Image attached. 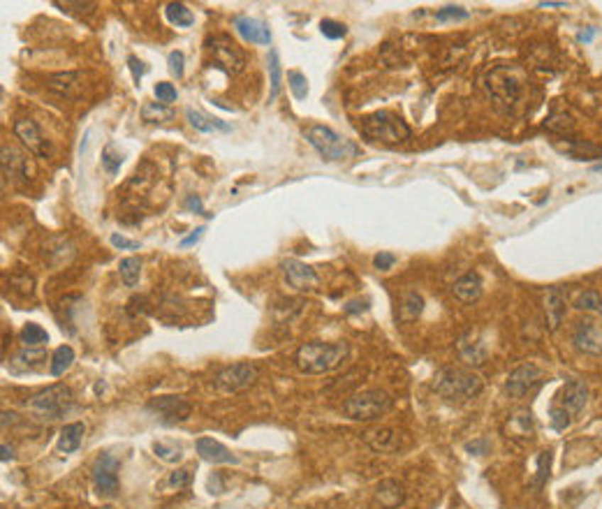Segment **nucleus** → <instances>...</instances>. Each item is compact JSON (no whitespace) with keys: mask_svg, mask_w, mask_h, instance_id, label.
I'll return each mask as SVG.
<instances>
[{"mask_svg":"<svg viewBox=\"0 0 602 509\" xmlns=\"http://www.w3.org/2000/svg\"><path fill=\"white\" fill-rule=\"evenodd\" d=\"M234 28L246 42H251V45H271V30L267 28V23H262L260 19H253V16H234Z\"/></svg>","mask_w":602,"mask_h":509,"instance_id":"obj_19","label":"nucleus"},{"mask_svg":"<svg viewBox=\"0 0 602 509\" xmlns=\"http://www.w3.org/2000/svg\"><path fill=\"white\" fill-rule=\"evenodd\" d=\"M170 486H176V488H183L190 484V472L188 470H176L170 475V481H167Z\"/></svg>","mask_w":602,"mask_h":509,"instance_id":"obj_47","label":"nucleus"},{"mask_svg":"<svg viewBox=\"0 0 602 509\" xmlns=\"http://www.w3.org/2000/svg\"><path fill=\"white\" fill-rule=\"evenodd\" d=\"M148 410L155 412L163 424H181L190 417L192 405L181 396H158L148 401Z\"/></svg>","mask_w":602,"mask_h":509,"instance_id":"obj_12","label":"nucleus"},{"mask_svg":"<svg viewBox=\"0 0 602 509\" xmlns=\"http://www.w3.org/2000/svg\"><path fill=\"white\" fill-rule=\"evenodd\" d=\"M364 440L373 452L389 454L401 447V433L394 431V428H378V431H368L364 435Z\"/></svg>","mask_w":602,"mask_h":509,"instance_id":"obj_22","label":"nucleus"},{"mask_svg":"<svg viewBox=\"0 0 602 509\" xmlns=\"http://www.w3.org/2000/svg\"><path fill=\"white\" fill-rule=\"evenodd\" d=\"M280 267H283V276H285V283L292 289H297V292H313V289L320 285L317 274L308 264H304V262L285 259Z\"/></svg>","mask_w":602,"mask_h":509,"instance_id":"obj_13","label":"nucleus"},{"mask_svg":"<svg viewBox=\"0 0 602 509\" xmlns=\"http://www.w3.org/2000/svg\"><path fill=\"white\" fill-rule=\"evenodd\" d=\"M72 362H75V349L70 347V345H60V347H56L54 357H51L49 373L54 375V377H60L70 366H72Z\"/></svg>","mask_w":602,"mask_h":509,"instance_id":"obj_31","label":"nucleus"},{"mask_svg":"<svg viewBox=\"0 0 602 509\" xmlns=\"http://www.w3.org/2000/svg\"><path fill=\"white\" fill-rule=\"evenodd\" d=\"M482 387L484 384L480 375L459 366L440 368L436 377H433V391L445 401H456V403L471 401L482 391Z\"/></svg>","mask_w":602,"mask_h":509,"instance_id":"obj_3","label":"nucleus"},{"mask_svg":"<svg viewBox=\"0 0 602 509\" xmlns=\"http://www.w3.org/2000/svg\"><path fill=\"white\" fill-rule=\"evenodd\" d=\"M209 51L214 54V63L218 67H223L225 72L229 74H236L243 69V54L227 35H218V38H211L207 42Z\"/></svg>","mask_w":602,"mask_h":509,"instance_id":"obj_10","label":"nucleus"},{"mask_svg":"<svg viewBox=\"0 0 602 509\" xmlns=\"http://www.w3.org/2000/svg\"><path fill=\"white\" fill-rule=\"evenodd\" d=\"M544 128L552 130V133H556V135H565V133H572L574 123H572V118L568 116V113H559V111H556V113H552V116L547 118Z\"/></svg>","mask_w":602,"mask_h":509,"instance_id":"obj_37","label":"nucleus"},{"mask_svg":"<svg viewBox=\"0 0 602 509\" xmlns=\"http://www.w3.org/2000/svg\"><path fill=\"white\" fill-rule=\"evenodd\" d=\"M141 118L146 123H163V121L174 118V111L163 102H146L144 107H141Z\"/></svg>","mask_w":602,"mask_h":509,"instance_id":"obj_34","label":"nucleus"},{"mask_svg":"<svg viewBox=\"0 0 602 509\" xmlns=\"http://www.w3.org/2000/svg\"><path fill=\"white\" fill-rule=\"evenodd\" d=\"M121 162H123V155L116 153L114 144H109V146L102 151V164H104V169H107L109 174H116L119 167H121Z\"/></svg>","mask_w":602,"mask_h":509,"instance_id":"obj_41","label":"nucleus"},{"mask_svg":"<svg viewBox=\"0 0 602 509\" xmlns=\"http://www.w3.org/2000/svg\"><path fill=\"white\" fill-rule=\"evenodd\" d=\"M128 67L132 69V77H135V84H139V82H141V77H144V72H146L144 63H141V60H139L137 56H128Z\"/></svg>","mask_w":602,"mask_h":509,"instance_id":"obj_49","label":"nucleus"},{"mask_svg":"<svg viewBox=\"0 0 602 509\" xmlns=\"http://www.w3.org/2000/svg\"><path fill=\"white\" fill-rule=\"evenodd\" d=\"M422 306H424V299H422L417 292H412V289H410V292H405V294L401 296V306H398L401 320H405V322L415 320V318H417V315L422 313Z\"/></svg>","mask_w":602,"mask_h":509,"instance_id":"obj_32","label":"nucleus"},{"mask_svg":"<svg viewBox=\"0 0 602 509\" xmlns=\"http://www.w3.org/2000/svg\"><path fill=\"white\" fill-rule=\"evenodd\" d=\"M185 118L190 121V125L199 133H229V125L218 118H211L207 113L195 111V109H185Z\"/></svg>","mask_w":602,"mask_h":509,"instance_id":"obj_28","label":"nucleus"},{"mask_svg":"<svg viewBox=\"0 0 602 509\" xmlns=\"http://www.w3.org/2000/svg\"><path fill=\"white\" fill-rule=\"evenodd\" d=\"M204 232H207V227H197V230H195L192 234H188V236H185V239H181V241H179V245H181V248H188V245L197 243V241L202 239V234H204Z\"/></svg>","mask_w":602,"mask_h":509,"instance_id":"obj_51","label":"nucleus"},{"mask_svg":"<svg viewBox=\"0 0 602 509\" xmlns=\"http://www.w3.org/2000/svg\"><path fill=\"white\" fill-rule=\"evenodd\" d=\"M23 405L35 419L56 421V419H63L67 412L75 408V396H72V389L65 387V384H51V387L35 393V396L26 401Z\"/></svg>","mask_w":602,"mask_h":509,"instance_id":"obj_4","label":"nucleus"},{"mask_svg":"<svg viewBox=\"0 0 602 509\" xmlns=\"http://www.w3.org/2000/svg\"><path fill=\"white\" fill-rule=\"evenodd\" d=\"M119 271H121V278H123V283H126V287H137L139 276H141V259L139 257L121 259Z\"/></svg>","mask_w":602,"mask_h":509,"instance_id":"obj_33","label":"nucleus"},{"mask_svg":"<svg viewBox=\"0 0 602 509\" xmlns=\"http://www.w3.org/2000/svg\"><path fill=\"white\" fill-rule=\"evenodd\" d=\"M111 245H114V248H123V250H137L139 248L137 241H130V239H126V236H121V234H111Z\"/></svg>","mask_w":602,"mask_h":509,"instance_id":"obj_50","label":"nucleus"},{"mask_svg":"<svg viewBox=\"0 0 602 509\" xmlns=\"http://www.w3.org/2000/svg\"><path fill=\"white\" fill-rule=\"evenodd\" d=\"M389 410H392V396L383 389H366V391L352 393V396L343 403L345 417H350L355 421H373L378 417L387 415Z\"/></svg>","mask_w":602,"mask_h":509,"instance_id":"obj_7","label":"nucleus"},{"mask_svg":"<svg viewBox=\"0 0 602 509\" xmlns=\"http://www.w3.org/2000/svg\"><path fill=\"white\" fill-rule=\"evenodd\" d=\"M542 380H544L542 368H537L535 364H524L510 373L508 382H505V391L512 398H524L533 389H537L540 384H542Z\"/></svg>","mask_w":602,"mask_h":509,"instance_id":"obj_11","label":"nucleus"},{"mask_svg":"<svg viewBox=\"0 0 602 509\" xmlns=\"http://www.w3.org/2000/svg\"><path fill=\"white\" fill-rule=\"evenodd\" d=\"M565 153L577 157V160H596V157H602V148L593 146V144H584V142H577V139H570V142H565V146H561Z\"/></svg>","mask_w":602,"mask_h":509,"instance_id":"obj_30","label":"nucleus"},{"mask_svg":"<svg viewBox=\"0 0 602 509\" xmlns=\"http://www.w3.org/2000/svg\"><path fill=\"white\" fill-rule=\"evenodd\" d=\"M593 33H596V30H593V28H589L586 33H579V40H581V42H591Z\"/></svg>","mask_w":602,"mask_h":509,"instance_id":"obj_54","label":"nucleus"},{"mask_svg":"<svg viewBox=\"0 0 602 509\" xmlns=\"http://www.w3.org/2000/svg\"><path fill=\"white\" fill-rule=\"evenodd\" d=\"M165 16L172 26H176V28H190L195 23V14L183 3H170L165 7Z\"/></svg>","mask_w":602,"mask_h":509,"instance_id":"obj_29","label":"nucleus"},{"mask_svg":"<svg viewBox=\"0 0 602 509\" xmlns=\"http://www.w3.org/2000/svg\"><path fill=\"white\" fill-rule=\"evenodd\" d=\"M304 137L308 139V144H311L327 162H343V160H350V157H355L359 153L355 142H350L348 137L334 133V130L327 128V125L306 128Z\"/></svg>","mask_w":602,"mask_h":509,"instance_id":"obj_6","label":"nucleus"},{"mask_svg":"<svg viewBox=\"0 0 602 509\" xmlns=\"http://www.w3.org/2000/svg\"><path fill=\"white\" fill-rule=\"evenodd\" d=\"M280 58H278V51L271 49L269 51V79H271V93H269V100L273 102L278 98L280 93Z\"/></svg>","mask_w":602,"mask_h":509,"instance_id":"obj_35","label":"nucleus"},{"mask_svg":"<svg viewBox=\"0 0 602 509\" xmlns=\"http://www.w3.org/2000/svg\"><path fill=\"white\" fill-rule=\"evenodd\" d=\"M549 417H552V426L556 431H565V428L570 426V415L561 405H554L552 412H549Z\"/></svg>","mask_w":602,"mask_h":509,"instance_id":"obj_45","label":"nucleus"},{"mask_svg":"<svg viewBox=\"0 0 602 509\" xmlns=\"http://www.w3.org/2000/svg\"><path fill=\"white\" fill-rule=\"evenodd\" d=\"M185 208L195 211V213H204V206H202V201L197 195H190L188 199H185Z\"/></svg>","mask_w":602,"mask_h":509,"instance_id":"obj_52","label":"nucleus"},{"mask_svg":"<svg viewBox=\"0 0 602 509\" xmlns=\"http://www.w3.org/2000/svg\"><path fill=\"white\" fill-rule=\"evenodd\" d=\"M596 169H598V172H600V169H602V164H596Z\"/></svg>","mask_w":602,"mask_h":509,"instance_id":"obj_57","label":"nucleus"},{"mask_svg":"<svg viewBox=\"0 0 602 509\" xmlns=\"http://www.w3.org/2000/svg\"><path fill=\"white\" fill-rule=\"evenodd\" d=\"M21 340L28 347H38V345H44L49 340V333L44 331L40 324H26V327L21 329Z\"/></svg>","mask_w":602,"mask_h":509,"instance_id":"obj_36","label":"nucleus"},{"mask_svg":"<svg viewBox=\"0 0 602 509\" xmlns=\"http://www.w3.org/2000/svg\"><path fill=\"white\" fill-rule=\"evenodd\" d=\"M119 461L111 454H100L93 465V484L95 491L104 498H114L119 493Z\"/></svg>","mask_w":602,"mask_h":509,"instance_id":"obj_9","label":"nucleus"},{"mask_svg":"<svg viewBox=\"0 0 602 509\" xmlns=\"http://www.w3.org/2000/svg\"><path fill=\"white\" fill-rule=\"evenodd\" d=\"M153 452H155V456L158 459H163V461H167V463H176L181 459V449L179 447H167V444H163V442H155L153 444Z\"/></svg>","mask_w":602,"mask_h":509,"instance_id":"obj_44","label":"nucleus"},{"mask_svg":"<svg viewBox=\"0 0 602 509\" xmlns=\"http://www.w3.org/2000/svg\"><path fill=\"white\" fill-rule=\"evenodd\" d=\"M535 431V424H533V415L528 410H519L515 412L503 426V433L508 437H515V440H528L530 435Z\"/></svg>","mask_w":602,"mask_h":509,"instance_id":"obj_25","label":"nucleus"},{"mask_svg":"<svg viewBox=\"0 0 602 509\" xmlns=\"http://www.w3.org/2000/svg\"><path fill=\"white\" fill-rule=\"evenodd\" d=\"M82 74L79 72H60V74H54L47 79V86L54 93L63 95V98H77L79 95V89H82Z\"/></svg>","mask_w":602,"mask_h":509,"instance_id":"obj_26","label":"nucleus"},{"mask_svg":"<svg viewBox=\"0 0 602 509\" xmlns=\"http://www.w3.org/2000/svg\"><path fill=\"white\" fill-rule=\"evenodd\" d=\"M288 84H290V91H292V95H295L297 100H306V95H308V86H306V77L301 74V72H290L288 74Z\"/></svg>","mask_w":602,"mask_h":509,"instance_id":"obj_39","label":"nucleus"},{"mask_svg":"<svg viewBox=\"0 0 602 509\" xmlns=\"http://www.w3.org/2000/svg\"><path fill=\"white\" fill-rule=\"evenodd\" d=\"M436 19L438 21H464V19H468V12L459 5H447V7H442V10L436 12Z\"/></svg>","mask_w":602,"mask_h":509,"instance_id":"obj_42","label":"nucleus"},{"mask_svg":"<svg viewBox=\"0 0 602 509\" xmlns=\"http://www.w3.org/2000/svg\"><path fill=\"white\" fill-rule=\"evenodd\" d=\"M183 54L181 51H172L170 56H167V63H170V72L176 77V79H181L183 77Z\"/></svg>","mask_w":602,"mask_h":509,"instance_id":"obj_46","label":"nucleus"},{"mask_svg":"<svg viewBox=\"0 0 602 509\" xmlns=\"http://www.w3.org/2000/svg\"><path fill=\"white\" fill-rule=\"evenodd\" d=\"M12 459V449L7 444H3V461H10Z\"/></svg>","mask_w":602,"mask_h":509,"instance_id":"obj_55","label":"nucleus"},{"mask_svg":"<svg viewBox=\"0 0 602 509\" xmlns=\"http://www.w3.org/2000/svg\"><path fill=\"white\" fill-rule=\"evenodd\" d=\"M14 137L28 148L33 155H40V157H49L51 148L47 144V139L42 137L38 123L31 121V118H19L14 123Z\"/></svg>","mask_w":602,"mask_h":509,"instance_id":"obj_14","label":"nucleus"},{"mask_svg":"<svg viewBox=\"0 0 602 509\" xmlns=\"http://www.w3.org/2000/svg\"><path fill=\"white\" fill-rule=\"evenodd\" d=\"M574 306L584 313H602V296L596 292V289H589V292L579 294V299Z\"/></svg>","mask_w":602,"mask_h":509,"instance_id":"obj_38","label":"nucleus"},{"mask_svg":"<svg viewBox=\"0 0 602 509\" xmlns=\"http://www.w3.org/2000/svg\"><path fill=\"white\" fill-rule=\"evenodd\" d=\"M153 93H155L158 102H163V104H172V102H176V98H179V93H176V89H174V86H172L170 82H160V84H155Z\"/></svg>","mask_w":602,"mask_h":509,"instance_id":"obj_43","label":"nucleus"},{"mask_svg":"<svg viewBox=\"0 0 602 509\" xmlns=\"http://www.w3.org/2000/svg\"><path fill=\"white\" fill-rule=\"evenodd\" d=\"M526 86L524 69L515 65H498L486 72L484 77V91L493 100V104L503 111H512L515 104L521 100Z\"/></svg>","mask_w":602,"mask_h":509,"instance_id":"obj_1","label":"nucleus"},{"mask_svg":"<svg viewBox=\"0 0 602 509\" xmlns=\"http://www.w3.org/2000/svg\"><path fill=\"white\" fill-rule=\"evenodd\" d=\"M589 401V387L581 380H568L559 396V405L568 412L570 417H577Z\"/></svg>","mask_w":602,"mask_h":509,"instance_id":"obj_18","label":"nucleus"},{"mask_svg":"<svg viewBox=\"0 0 602 509\" xmlns=\"http://www.w3.org/2000/svg\"><path fill=\"white\" fill-rule=\"evenodd\" d=\"M0 162H3V177L10 179L12 183H26L28 181V162H26V157L14 151L12 146H3V151H0Z\"/></svg>","mask_w":602,"mask_h":509,"instance_id":"obj_21","label":"nucleus"},{"mask_svg":"<svg viewBox=\"0 0 602 509\" xmlns=\"http://www.w3.org/2000/svg\"><path fill=\"white\" fill-rule=\"evenodd\" d=\"M484 449H486V442H484V440H480V442H471V444H468V452H480V454H484Z\"/></svg>","mask_w":602,"mask_h":509,"instance_id":"obj_53","label":"nucleus"},{"mask_svg":"<svg viewBox=\"0 0 602 509\" xmlns=\"http://www.w3.org/2000/svg\"><path fill=\"white\" fill-rule=\"evenodd\" d=\"M540 7H565V3H540Z\"/></svg>","mask_w":602,"mask_h":509,"instance_id":"obj_56","label":"nucleus"},{"mask_svg":"<svg viewBox=\"0 0 602 509\" xmlns=\"http://www.w3.org/2000/svg\"><path fill=\"white\" fill-rule=\"evenodd\" d=\"M405 500V491L396 479H383L376 486V503L383 509H396Z\"/></svg>","mask_w":602,"mask_h":509,"instance_id":"obj_24","label":"nucleus"},{"mask_svg":"<svg viewBox=\"0 0 602 509\" xmlns=\"http://www.w3.org/2000/svg\"><path fill=\"white\" fill-rule=\"evenodd\" d=\"M456 352L471 366H482L489 357V345L482 336V331H466L461 338L456 340Z\"/></svg>","mask_w":602,"mask_h":509,"instance_id":"obj_15","label":"nucleus"},{"mask_svg":"<svg viewBox=\"0 0 602 509\" xmlns=\"http://www.w3.org/2000/svg\"><path fill=\"white\" fill-rule=\"evenodd\" d=\"M320 30H322V35H324L327 40H343L345 35H348V28H345L343 23L334 21V19H324L320 23Z\"/></svg>","mask_w":602,"mask_h":509,"instance_id":"obj_40","label":"nucleus"},{"mask_svg":"<svg viewBox=\"0 0 602 509\" xmlns=\"http://www.w3.org/2000/svg\"><path fill=\"white\" fill-rule=\"evenodd\" d=\"M258 377V368L251 364H232L218 371L214 377V384L220 393H239L248 389Z\"/></svg>","mask_w":602,"mask_h":509,"instance_id":"obj_8","label":"nucleus"},{"mask_svg":"<svg viewBox=\"0 0 602 509\" xmlns=\"http://www.w3.org/2000/svg\"><path fill=\"white\" fill-rule=\"evenodd\" d=\"M195 449H197L199 459L207 461V463H214V465H220V463H232L236 465L239 459L227 449L225 444H220L218 440H214V437H199L197 442H195Z\"/></svg>","mask_w":602,"mask_h":509,"instance_id":"obj_20","label":"nucleus"},{"mask_svg":"<svg viewBox=\"0 0 602 509\" xmlns=\"http://www.w3.org/2000/svg\"><path fill=\"white\" fill-rule=\"evenodd\" d=\"M348 352H350L348 343H322V340H313V343H306L297 349L295 364L306 375H322L339 368L343 364V359L348 357Z\"/></svg>","mask_w":602,"mask_h":509,"instance_id":"obj_2","label":"nucleus"},{"mask_svg":"<svg viewBox=\"0 0 602 509\" xmlns=\"http://www.w3.org/2000/svg\"><path fill=\"white\" fill-rule=\"evenodd\" d=\"M394 262H396V257H394L392 252H380V254H376L373 264H376L378 271H387V269L394 267Z\"/></svg>","mask_w":602,"mask_h":509,"instance_id":"obj_48","label":"nucleus"},{"mask_svg":"<svg viewBox=\"0 0 602 509\" xmlns=\"http://www.w3.org/2000/svg\"><path fill=\"white\" fill-rule=\"evenodd\" d=\"M572 343L579 352L598 357V354H602V331L596 327V322L581 320V322H577V327H574V331H572Z\"/></svg>","mask_w":602,"mask_h":509,"instance_id":"obj_16","label":"nucleus"},{"mask_svg":"<svg viewBox=\"0 0 602 509\" xmlns=\"http://www.w3.org/2000/svg\"><path fill=\"white\" fill-rule=\"evenodd\" d=\"M542 311L547 320V329L556 331L561 327L563 315H565V292L563 287H547L542 292Z\"/></svg>","mask_w":602,"mask_h":509,"instance_id":"obj_17","label":"nucleus"},{"mask_svg":"<svg viewBox=\"0 0 602 509\" xmlns=\"http://www.w3.org/2000/svg\"><path fill=\"white\" fill-rule=\"evenodd\" d=\"M359 128H361V135L371 139V142H380V144H389V146L403 144L412 137L410 128L405 125V121L394 111L371 113V116L361 118Z\"/></svg>","mask_w":602,"mask_h":509,"instance_id":"obj_5","label":"nucleus"},{"mask_svg":"<svg viewBox=\"0 0 602 509\" xmlns=\"http://www.w3.org/2000/svg\"><path fill=\"white\" fill-rule=\"evenodd\" d=\"M452 294H454L461 303L477 301L482 296V278H480V274L471 271V274L461 276L454 285H452Z\"/></svg>","mask_w":602,"mask_h":509,"instance_id":"obj_23","label":"nucleus"},{"mask_svg":"<svg viewBox=\"0 0 602 509\" xmlns=\"http://www.w3.org/2000/svg\"><path fill=\"white\" fill-rule=\"evenodd\" d=\"M84 424H79V421H75V424H67L63 431H60L58 435V452L60 454H72L77 452L79 447H82V440H84Z\"/></svg>","mask_w":602,"mask_h":509,"instance_id":"obj_27","label":"nucleus"}]
</instances>
